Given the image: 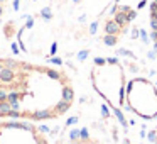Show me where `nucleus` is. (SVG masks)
Listing matches in <instances>:
<instances>
[{
  "mask_svg": "<svg viewBox=\"0 0 157 144\" xmlns=\"http://www.w3.org/2000/svg\"><path fill=\"white\" fill-rule=\"evenodd\" d=\"M91 86L113 110L125 107L127 75L123 65L117 58H96L90 70Z\"/></svg>",
  "mask_w": 157,
  "mask_h": 144,
  "instance_id": "f03ea898",
  "label": "nucleus"
},
{
  "mask_svg": "<svg viewBox=\"0 0 157 144\" xmlns=\"http://www.w3.org/2000/svg\"><path fill=\"white\" fill-rule=\"evenodd\" d=\"M46 144L48 137L32 120L2 119L0 122V144Z\"/></svg>",
  "mask_w": 157,
  "mask_h": 144,
  "instance_id": "20e7f679",
  "label": "nucleus"
},
{
  "mask_svg": "<svg viewBox=\"0 0 157 144\" xmlns=\"http://www.w3.org/2000/svg\"><path fill=\"white\" fill-rule=\"evenodd\" d=\"M125 105L132 114L145 120L157 117V86L144 76L132 78L125 88Z\"/></svg>",
  "mask_w": 157,
  "mask_h": 144,
  "instance_id": "7ed1b4c3",
  "label": "nucleus"
},
{
  "mask_svg": "<svg viewBox=\"0 0 157 144\" xmlns=\"http://www.w3.org/2000/svg\"><path fill=\"white\" fill-rule=\"evenodd\" d=\"M75 103V86L59 68L0 58V119L54 120Z\"/></svg>",
  "mask_w": 157,
  "mask_h": 144,
  "instance_id": "f257e3e1",
  "label": "nucleus"
},
{
  "mask_svg": "<svg viewBox=\"0 0 157 144\" xmlns=\"http://www.w3.org/2000/svg\"><path fill=\"white\" fill-rule=\"evenodd\" d=\"M149 19H150V29H152V39L157 46V0H150Z\"/></svg>",
  "mask_w": 157,
  "mask_h": 144,
  "instance_id": "39448f33",
  "label": "nucleus"
}]
</instances>
